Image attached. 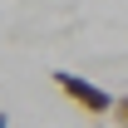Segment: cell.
Instances as JSON below:
<instances>
[{
  "mask_svg": "<svg viewBox=\"0 0 128 128\" xmlns=\"http://www.w3.org/2000/svg\"><path fill=\"white\" fill-rule=\"evenodd\" d=\"M0 128H10V118H5V113H0Z\"/></svg>",
  "mask_w": 128,
  "mask_h": 128,
  "instance_id": "3957f363",
  "label": "cell"
},
{
  "mask_svg": "<svg viewBox=\"0 0 128 128\" xmlns=\"http://www.w3.org/2000/svg\"><path fill=\"white\" fill-rule=\"evenodd\" d=\"M49 79H54V89H59L64 98H74L84 113H113V94H108V89H98L94 79H84V74H69V69H54Z\"/></svg>",
  "mask_w": 128,
  "mask_h": 128,
  "instance_id": "6da1fadb",
  "label": "cell"
},
{
  "mask_svg": "<svg viewBox=\"0 0 128 128\" xmlns=\"http://www.w3.org/2000/svg\"><path fill=\"white\" fill-rule=\"evenodd\" d=\"M113 113H118V123L128 128V94H123V98H113Z\"/></svg>",
  "mask_w": 128,
  "mask_h": 128,
  "instance_id": "7a4b0ae2",
  "label": "cell"
},
{
  "mask_svg": "<svg viewBox=\"0 0 128 128\" xmlns=\"http://www.w3.org/2000/svg\"><path fill=\"white\" fill-rule=\"evenodd\" d=\"M98 128H104V123H98Z\"/></svg>",
  "mask_w": 128,
  "mask_h": 128,
  "instance_id": "277c9868",
  "label": "cell"
}]
</instances>
